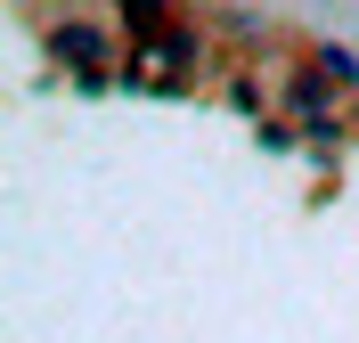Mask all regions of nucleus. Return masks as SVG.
<instances>
[{
	"instance_id": "obj_1",
	"label": "nucleus",
	"mask_w": 359,
	"mask_h": 343,
	"mask_svg": "<svg viewBox=\"0 0 359 343\" xmlns=\"http://www.w3.org/2000/svg\"><path fill=\"white\" fill-rule=\"evenodd\" d=\"M49 49H57L74 74H90V82L107 74V33H98V25H57V33H49Z\"/></svg>"
},
{
	"instance_id": "obj_2",
	"label": "nucleus",
	"mask_w": 359,
	"mask_h": 343,
	"mask_svg": "<svg viewBox=\"0 0 359 343\" xmlns=\"http://www.w3.org/2000/svg\"><path fill=\"white\" fill-rule=\"evenodd\" d=\"M286 107L302 114V123H311V131H327V123H335V90H318L311 74H302V82H286Z\"/></svg>"
},
{
	"instance_id": "obj_3",
	"label": "nucleus",
	"mask_w": 359,
	"mask_h": 343,
	"mask_svg": "<svg viewBox=\"0 0 359 343\" xmlns=\"http://www.w3.org/2000/svg\"><path fill=\"white\" fill-rule=\"evenodd\" d=\"M114 8L131 17V33H139V41H156L163 25H172V8H163V0H114Z\"/></svg>"
},
{
	"instance_id": "obj_4",
	"label": "nucleus",
	"mask_w": 359,
	"mask_h": 343,
	"mask_svg": "<svg viewBox=\"0 0 359 343\" xmlns=\"http://www.w3.org/2000/svg\"><path fill=\"white\" fill-rule=\"evenodd\" d=\"M318 74H335V82H359V58H351V49H335V41H327V49H318Z\"/></svg>"
}]
</instances>
